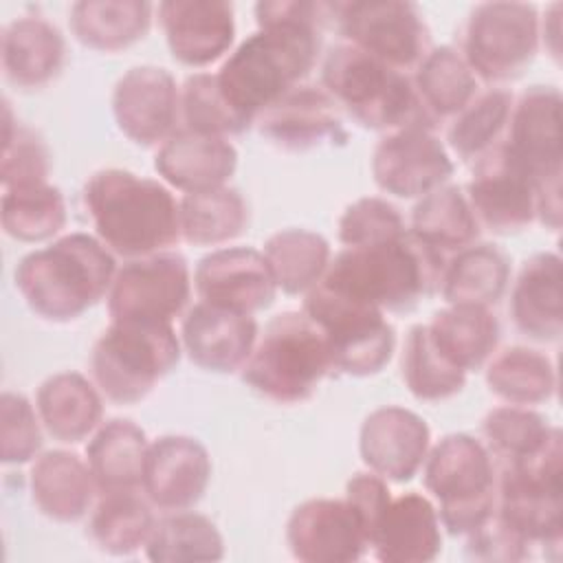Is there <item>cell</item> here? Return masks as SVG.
<instances>
[{
  "label": "cell",
  "instance_id": "cell-18",
  "mask_svg": "<svg viewBox=\"0 0 563 563\" xmlns=\"http://www.w3.org/2000/svg\"><path fill=\"white\" fill-rule=\"evenodd\" d=\"M200 301L253 314L273 303L277 282L262 251L249 246L216 249L194 271Z\"/></svg>",
  "mask_w": 563,
  "mask_h": 563
},
{
  "label": "cell",
  "instance_id": "cell-19",
  "mask_svg": "<svg viewBox=\"0 0 563 563\" xmlns=\"http://www.w3.org/2000/svg\"><path fill=\"white\" fill-rule=\"evenodd\" d=\"M180 92L169 70L134 66L114 86L112 112L119 130L139 145H158L176 130Z\"/></svg>",
  "mask_w": 563,
  "mask_h": 563
},
{
  "label": "cell",
  "instance_id": "cell-48",
  "mask_svg": "<svg viewBox=\"0 0 563 563\" xmlns=\"http://www.w3.org/2000/svg\"><path fill=\"white\" fill-rule=\"evenodd\" d=\"M407 233L400 211L385 198L365 196L352 202L339 218V240L343 246H365L394 240Z\"/></svg>",
  "mask_w": 563,
  "mask_h": 563
},
{
  "label": "cell",
  "instance_id": "cell-51",
  "mask_svg": "<svg viewBox=\"0 0 563 563\" xmlns=\"http://www.w3.org/2000/svg\"><path fill=\"white\" fill-rule=\"evenodd\" d=\"M345 499L356 508V512L361 515L365 530H367V543H369V534L372 528L376 526L380 512L385 510L387 501L391 499L387 479L376 475L374 471L369 473H356L350 477V482L345 484Z\"/></svg>",
  "mask_w": 563,
  "mask_h": 563
},
{
  "label": "cell",
  "instance_id": "cell-9",
  "mask_svg": "<svg viewBox=\"0 0 563 563\" xmlns=\"http://www.w3.org/2000/svg\"><path fill=\"white\" fill-rule=\"evenodd\" d=\"M495 515L530 545H561L563 435L556 427L539 451L501 464Z\"/></svg>",
  "mask_w": 563,
  "mask_h": 563
},
{
  "label": "cell",
  "instance_id": "cell-36",
  "mask_svg": "<svg viewBox=\"0 0 563 563\" xmlns=\"http://www.w3.org/2000/svg\"><path fill=\"white\" fill-rule=\"evenodd\" d=\"M416 95L429 117H455L477 95V77L453 46L431 48L413 77Z\"/></svg>",
  "mask_w": 563,
  "mask_h": 563
},
{
  "label": "cell",
  "instance_id": "cell-34",
  "mask_svg": "<svg viewBox=\"0 0 563 563\" xmlns=\"http://www.w3.org/2000/svg\"><path fill=\"white\" fill-rule=\"evenodd\" d=\"M510 264L493 244H471L444 264L440 279L446 303L484 306L497 303L508 286Z\"/></svg>",
  "mask_w": 563,
  "mask_h": 563
},
{
  "label": "cell",
  "instance_id": "cell-29",
  "mask_svg": "<svg viewBox=\"0 0 563 563\" xmlns=\"http://www.w3.org/2000/svg\"><path fill=\"white\" fill-rule=\"evenodd\" d=\"M97 493L95 477L79 455L53 449L31 466V495L42 515L48 519L70 523L81 519Z\"/></svg>",
  "mask_w": 563,
  "mask_h": 563
},
{
  "label": "cell",
  "instance_id": "cell-42",
  "mask_svg": "<svg viewBox=\"0 0 563 563\" xmlns=\"http://www.w3.org/2000/svg\"><path fill=\"white\" fill-rule=\"evenodd\" d=\"M402 380L424 402H438L462 391L466 372L453 365L435 345L429 325H413L402 345Z\"/></svg>",
  "mask_w": 563,
  "mask_h": 563
},
{
  "label": "cell",
  "instance_id": "cell-16",
  "mask_svg": "<svg viewBox=\"0 0 563 563\" xmlns=\"http://www.w3.org/2000/svg\"><path fill=\"white\" fill-rule=\"evenodd\" d=\"M286 543L292 556L306 563H350L363 559L369 548L365 523L345 497L299 504L288 517Z\"/></svg>",
  "mask_w": 563,
  "mask_h": 563
},
{
  "label": "cell",
  "instance_id": "cell-14",
  "mask_svg": "<svg viewBox=\"0 0 563 563\" xmlns=\"http://www.w3.org/2000/svg\"><path fill=\"white\" fill-rule=\"evenodd\" d=\"M191 295V273L178 253H154L130 260L117 271L110 292V321L172 325Z\"/></svg>",
  "mask_w": 563,
  "mask_h": 563
},
{
  "label": "cell",
  "instance_id": "cell-11",
  "mask_svg": "<svg viewBox=\"0 0 563 563\" xmlns=\"http://www.w3.org/2000/svg\"><path fill=\"white\" fill-rule=\"evenodd\" d=\"M303 312L325 334L334 372L369 376L389 363L396 334L383 310L317 284L306 292Z\"/></svg>",
  "mask_w": 563,
  "mask_h": 563
},
{
  "label": "cell",
  "instance_id": "cell-12",
  "mask_svg": "<svg viewBox=\"0 0 563 563\" xmlns=\"http://www.w3.org/2000/svg\"><path fill=\"white\" fill-rule=\"evenodd\" d=\"M541 24L526 2L477 4L464 31V59L484 81H508L537 55Z\"/></svg>",
  "mask_w": 563,
  "mask_h": 563
},
{
  "label": "cell",
  "instance_id": "cell-8",
  "mask_svg": "<svg viewBox=\"0 0 563 563\" xmlns=\"http://www.w3.org/2000/svg\"><path fill=\"white\" fill-rule=\"evenodd\" d=\"M180 358L174 325L110 321L90 356L99 391L117 405L143 400Z\"/></svg>",
  "mask_w": 563,
  "mask_h": 563
},
{
  "label": "cell",
  "instance_id": "cell-28",
  "mask_svg": "<svg viewBox=\"0 0 563 563\" xmlns=\"http://www.w3.org/2000/svg\"><path fill=\"white\" fill-rule=\"evenodd\" d=\"M66 44L59 29L42 15H22L2 29V70L22 90L51 84L62 70Z\"/></svg>",
  "mask_w": 563,
  "mask_h": 563
},
{
  "label": "cell",
  "instance_id": "cell-17",
  "mask_svg": "<svg viewBox=\"0 0 563 563\" xmlns=\"http://www.w3.org/2000/svg\"><path fill=\"white\" fill-rule=\"evenodd\" d=\"M466 200L477 224L493 233L521 231L537 218V187L508 158L501 143L475 161Z\"/></svg>",
  "mask_w": 563,
  "mask_h": 563
},
{
  "label": "cell",
  "instance_id": "cell-44",
  "mask_svg": "<svg viewBox=\"0 0 563 563\" xmlns=\"http://www.w3.org/2000/svg\"><path fill=\"white\" fill-rule=\"evenodd\" d=\"M512 112V95L504 88H490L455 114L449 128V147L466 163L479 161L499 143Z\"/></svg>",
  "mask_w": 563,
  "mask_h": 563
},
{
  "label": "cell",
  "instance_id": "cell-27",
  "mask_svg": "<svg viewBox=\"0 0 563 563\" xmlns=\"http://www.w3.org/2000/svg\"><path fill=\"white\" fill-rule=\"evenodd\" d=\"M510 317L519 332L552 343L563 332V271L556 253H537L521 266L512 292Z\"/></svg>",
  "mask_w": 563,
  "mask_h": 563
},
{
  "label": "cell",
  "instance_id": "cell-50",
  "mask_svg": "<svg viewBox=\"0 0 563 563\" xmlns=\"http://www.w3.org/2000/svg\"><path fill=\"white\" fill-rule=\"evenodd\" d=\"M468 537V554L479 561H521L530 554V543L504 523L495 512Z\"/></svg>",
  "mask_w": 563,
  "mask_h": 563
},
{
  "label": "cell",
  "instance_id": "cell-31",
  "mask_svg": "<svg viewBox=\"0 0 563 563\" xmlns=\"http://www.w3.org/2000/svg\"><path fill=\"white\" fill-rule=\"evenodd\" d=\"M147 449L145 431L132 420L114 418L101 424L86 446V462L97 490L106 495L143 488Z\"/></svg>",
  "mask_w": 563,
  "mask_h": 563
},
{
  "label": "cell",
  "instance_id": "cell-7",
  "mask_svg": "<svg viewBox=\"0 0 563 563\" xmlns=\"http://www.w3.org/2000/svg\"><path fill=\"white\" fill-rule=\"evenodd\" d=\"M495 462L486 444L466 433H449L429 449L422 464L427 493L438 501L440 526L471 534L486 523L497 504Z\"/></svg>",
  "mask_w": 563,
  "mask_h": 563
},
{
  "label": "cell",
  "instance_id": "cell-1",
  "mask_svg": "<svg viewBox=\"0 0 563 563\" xmlns=\"http://www.w3.org/2000/svg\"><path fill=\"white\" fill-rule=\"evenodd\" d=\"M257 31L216 73L222 97L249 123L282 99L312 70L321 26L332 20V2H257Z\"/></svg>",
  "mask_w": 563,
  "mask_h": 563
},
{
  "label": "cell",
  "instance_id": "cell-38",
  "mask_svg": "<svg viewBox=\"0 0 563 563\" xmlns=\"http://www.w3.org/2000/svg\"><path fill=\"white\" fill-rule=\"evenodd\" d=\"M486 383L508 405L530 407L552 398L556 372L552 361L539 350L512 345L490 356Z\"/></svg>",
  "mask_w": 563,
  "mask_h": 563
},
{
  "label": "cell",
  "instance_id": "cell-46",
  "mask_svg": "<svg viewBox=\"0 0 563 563\" xmlns=\"http://www.w3.org/2000/svg\"><path fill=\"white\" fill-rule=\"evenodd\" d=\"M180 112L187 130L211 136L229 139L251 125L229 106L211 73H194L187 77L180 92Z\"/></svg>",
  "mask_w": 563,
  "mask_h": 563
},
{
  "label": "cell",
  "instance_id": "cell-21",
  "mask_svg": "<svg viewBox=\"0 0 563 563\" xmlns=\"http://www.w3.org/2000/svg\"><path fill=\"white\" fill-rule=\"evenodd\" d=\"M431 449L427 422L396 405L374 409L361 424L358 451L376 475L391 482H409L424 464Z\"/></svg>",
  "mask_w": 563,
  "mask_h": 563
},
{
  "label": "cell",
  "instance_id": "cell-33",
  "mask_svg": "<svg viewBox=\"0 0 563 563\" xmlns=\"http://www.w3.org/2000/svg\"><path fill=\"white\" fill-rule=\"evenodd\" d=\"M429 332L440 352L466 374L479 369L493 356L499 341V323L484 306L449 303L435 312Z\"/></svg>",
  "mask_w": 563,
  "mask_h": 563
},
{
  "label": "cell",
  "instance_id": "cell-40",
  "mask_svg": "<svg viewBox=\"0 0 563 563\" xmlns=\"http://www.w3.org/2000/svg\"><path fill=\"white\" fill-rule=\"evenodd\" d=\"M145 556L154 563L220 561L224 556V539L209 517L178 510L154 523L145 543Z\"/></svg>",
  "mask_w": 563,
  "mask_h": 563
},
{
  "label": "cell",
  "instance_id": "cell-43",
  "mask_svg": "<svg viewBox=\"0 0 563 563\" xmlns=\"http://www.w3.org/2000/svg\"><path fill=\"white\" fill-rule=\"evenodd\" d=\"M2 229L20 242H42L57 235L66 224V202L48 183L11 187L2 194Z\"/></svg>",
  "mask_w": 563,
  "mask_h": 563
},
{
  "label": "cell",
  "instance_id": "cell-6",
  "mask_svg": "<svg viewBox=\"0 0 563 563\" xmlns=\"http://www.w3.org/2000/svg\"><path fill=\"white\" fill-rule=\"evenodd\" d=\"M330 372L334 369L321 328L303 310H288L257 334L242 378L260 396L292 405L310 398Z\"/></svg>",
  "mask_w": 563,
  "mask_h": 563
},
{
  "label": "cell",
  "instance_id": "cell-32",
  "mask_svg": "<svg viewBox=\"0 0 563 563\" xmlns=\"http://www.w3.org/2000/svg\"><path fill=\"white\" fill-rule=\"evenodd\" d=\"M73 35L88 48L114 53L145 37L152 4L143 0H84L70 7Z\"/></svg>",
  "mask_w": 563,
  "mask_h": 563
},
{
  "label": "cell",
  "instance_id": "cell-45",
  "mask_svg": "<svg viewBox=\"0 0 563 563\" xmlns=\"http://www.w3.org/2000/svg\"><path fill=\"white\" fill-rule=\"evenodd\" d=\"M482 431L490 455L499 457L501 464H510L539 451L554 427H550L543 416L528 407L506 405L486 413Z\"/></svg>",
  "mask_w": 563,
  "mask_h": 563
},
{
  "label": "cell",
  "instance_id": "cell-41",
  "mask_svg": "<svg viewBox=\"0 0 563 563\" xmlns=\"http://www.w3.org/2000/svg\"><path fill=\"white\" fill-rule=\"evenodd\" d=\"M152 504L145 501L139 490H121L101 495L90 517L92 541L110 554L125 556L145 548L154 530Z\"/></svg>",
  "mask_w": 563,
  "mask_h": 563
},
{
  "label": "cell",
  "instance_id": "cell-25",
  "mask_svg": "<svg viewBox=\"0 0 563 563\" xmlns=\"http://www.w3.org/2000/svg\"><path fill=\"white\" fill-rule=\"evenodd\" d=\"M238 167V150L224 136L176 130L161 143L154 169L174 189L185 194L224 187Z\"/></svg>",
  "mask_w": 563,
  "mask_h": 563
},
{
  "label": "cell",
  "instance_id": "cell-23",
  "mask_svg": "<svg viewBox=\"0 0 563 563\" xmlns=\"http://www.w3.org/2000/svg\"><path fill=\"white\" fill-rule=\"evenodd\" d=\"M253 314L198 301L187 310L180 341L189 358L209 372H235L249 361L257 341Z\"/></svg>",
  "mask_w": 563,
  "mask_h": 563
},
{
  "label": "cell",
  "instance_id": "cell-30",
  "mask_svg": "<svg viewBox=\"0 0 563 563\" xmlns=\"http://www.w3.org/2000/svg\"><path fill=\"white\" fill-rule=\"evenodd\" d=\"M42 427L57 442L75 444L99 429L103 405L95 385L77 372L48 376L35 396Z\"/></svg>",
  "mask_w": 563,
  "mask_h": 563
},
{
  "label": "cell",
  "instance_id": "cell-49",
  "mask_svg": "<svg viewBox=\"0 0 563 563\" xmlns=\"http://www.w3.org/2000/svg\"><path fill=\"white\" fill-rule=\"evenodd\" d=\"M40 424L37 409L22 394L4 391L0 400V460L24 464L37 457L42 446Z\"/></svg>",
  "mask_w": 563,
  "mask_h": 563
},
{
  "label": "cell",
  "instance_id": "cell-24",
  "mask_svg": "<svg viewBox=\"0 0 563 563\" xmlns=\"http://www.w3.org/2000/svg\"><path fill=\"white\" fill-rule=\"evenodd\" d=\"M369 548L383 563H427L440 554V517L429 497H391L369 534Z\"/></svg>",
  "mask_w": 563,
  "mask_h": 563
},
{
  "label": "cell",
  "instance_id": "cell-10",
  "mask_svg": "<svg viewBox=\"0 0 563 563\" xmlns=\"http://www.w3.org/2000/svg\"><path fill=\"white\" fill-rule=\"evenodd\" d=\"M508 158L537 187V218L561 227V92L554 86L528 88L508 119V136L501 143Z\"/></svg>",
  "mask_w": 563,
  "mask_h": 563
},
{
  "label": "cell",
  "instance_id": "cell-15",
  "mask_svg": "<svg viewBox=\"0 0 563 563\" xmlns=\"http://www.w3.org/2000/svg\"><path fill=\"white\" fill-rule=\"evenodd\" d=\"M453 161L442 141L424 125H409L389 132L372 154L376 185L396 198H422L446 185Z\"/></svg>",
  "mask_w": 563,
  "mask_h": 563
},
{
  "label": "cell",
  "instance_id": "cell-22",
  "mask_svg": "<svg viewBox=\"0 0 563 563\" xmlns=\"http://www.w3.org/2000/svg\"><path fill=\"white\" fill-rule=\"evenodd\" d=\"M158 20L172 55L194 68L220 59L233 44V7L220 0H167L158 4Z\"/></svg>",
  "mask_w": 563,
  "mask_h": 563
},
{
  "label": "cell",
  "instance_id": "cell-39",
  "mask_svg": "<svg viewBox=\"0 0 563 563\" xmlns=\"http://www.w3.org/2000/svg\"><path fill=\"white\" fill-rule=\"evenodd\" d=\"M249 224V209L240 191L218 187L185 194L180 200V235L196 246H218L240 233Z\"/></svg>",
  "mask_w": 563,
  "mask_h": 563
},
{
  "label": "cell",
  "instance_id": "cell-47",
  "mask_svg": "<svg viewBox=\"0 0 563 563\" xmlns=\"http://www.w3.org/2000/svg\"><path fill=\"white\" fill-rule=\"evenodd\" d=\"M48 150L40 134L13 121L4 101V141L0 158V180L4 189L48 183Z\"/></svg>",
  "mask_w": 563,
  "mask_h": 563
},
{
  "label": "cell",
  "instance_id": "cell-3",
  "mask_svg": "<svg viewBox=\"0 0 563 563\" xmlns=\"http://www.w3.org/2000/svg\"><path fill=\"white\" fill-rule=\"evenodd\" d=\"M444 255L409 229L400 238L345 246L319 284L378 310H409L429 297L442 279Z\"/></svg>",
  "mask_w": 563,
  "mask_h": 563
},
{
  "label": "cell",
  "instance_id": "cell-4",
  "mask_svg": "<svg viewBox=\"0 0 563 563\" xmlns=\"http://www.w3.org/2000/svg\"><path fill=\"white\" fill-rule=\"evenodd\" d=\"M114 275V255L99 238L68 233L20 260L15 288L42 319L73 321L110 292Z\"/></svg>",
  "mask_w": 563,
  "mask_h": 563
},
{
  "label": "cell",
  "instance_id": "cell-20",
  "mask_svg": "<svg viewBox=\"0 0 563 563\" xmlns=\"http://www.w3.org/2000/svg\"><path fill=\"white\" fill-rule=\"evenodd\" d=\"M211 479L207 449L189 435H163L150 442L143 493L145 499L165 512L194 508Z\"/></svg>",
  "mask_w": 563,
  "mask_h": 563
},
{
  "label": "cell",
  "instance_id": "cell-35",
  "mask_svg": "<svg viewBox=\"0 0 563 563\" xmlns=\"http://www.w3.org/2000/svg\"><path fill=\"white\" fill-rule=\"evenodd\" d=\"M409 231L444 255L475 244L479 224L466 194L455 185H442L418 200L411 211Z\"/></svg>",
  "mask_w": 563,
  "mask_h": 563
},
{
  "label": "cell",
  "instance_id": "cell-26",
  "mask_svg": "<svg viewBox=\"0 0 563 563\" xmlns=\"http://www.w3.org/2000/svg\"><path fill=\"white\" fill-rule=\"evenodd\" d=\"M260 132L286 150H308L323 141H345V130L334 99L314 86H297L266 108Z\"/></svg>",
  "mask_w": 563,
  "mask_h": 563
},
{
  "label": "cell",
  "instance_id": "cell-13",
  "mask_svg": "<svg viewBox=\"0 0 563 563\" xmlns=\"http://www.w3.org/2000/svg\"><path fill=\"white\" fill-rule=\"evenodd\" d=\"M332 13L336 29L347 44L402 73L407 68H418L431 51L429 29L413 2H334Z\"/></svg>",
  "mask_w": 563,
  "mask_h": 563
},
{
  "label": "cell",
  "instance_id": "cell-37",
  "mask_svg": "<svg viewBox=\"0 0 563 563\" xmlns=\"http://www.w3.org/2000/svg\"><path fill=\"white\" fill-rule=\"evenodd\" d=\"M271 273L286 295L312 290L330 264V244L323 235L308 229H282L264 244Z\"/></svg>",
  "mask_w": 563,
  "mask_h": 563
},
{
  "label": "cell",
  "instance_id": "cell-2",
  "mask_svg": "<svg viewBox=\"0 0 563 563\" xmlns=\"http://www.w3.org/2000/svg\"><path fill=\"white\" fill-rule=\"evenodd\" d=\"M84 205L97 238L123 257L163 253L183 238L180 202L154 178L119 167L99 169L84 187Z\"/></svg>",
  "mask_w": 563,
  "mask_h": 563
},
{
  "label": "cell",
  "instance_id": "cell-5",
  "mask_svg": "<svg viewBox=\"0 0 563 563\" xmlns=\"http://www.w3.org/2000/svg\"><path fill=\"white\" fill-rule=\"evenodd\" d=\"M321 81L334 103L365 128L389 132L409 125L433 128V119L422 108L413 81L402 70L347 42L328 53Z\"/></svg>",
  "mask_w": 563,
  "mask_h": 563
}]
</instances>
